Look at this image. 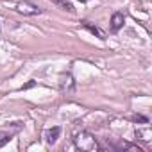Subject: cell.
I'll return each mask as SVG.
<instances>
[{"label":"cell","instance_id":"1","mask_svg":"<svg viewBox=\"0 0 152 152\" xmlns=\"http://www.w3.org/2000/svg\"><path fill=\"white\" fill-rule=\"evenodd\" d=\"M73 143H75V147H77L79 150H83V152H95V150H99L97 138L91 132H88V131L75 132L73 134Z\"/></svg>","mask_w":152,"mask_h":152},{"label":"cell","instance_id":"2","mask_svg":"<svg viewBox=\"0 0 152 152\" xmlns=\"http://www.w3.org/2000/svg\"><path fill=\"white\" fill-rule=\"evenodd\" d=\"M16 11L22 13V15H25V16H34V15H39L41 13V9L38 6H34L32 2H29V0H22V2H18Z\"/></svg>","mask_w":152,"mask_h":152},{"label":"cell","instance_id":"3","mask_svg":"<svg viewBox=\"0 0 152 152\" xmlns=\"http://www.w3.org/2000/svg\"><path fill=\"white\" fill-rule=\"evenodd\" d=\"M75 88V81L72 77V73H63L59 77V90L63 93H72Z\"/></svg>","mask_w":152,"mask_h":152},{"label":"cell","instance_id":"4","mask_svg":"<svg viewBox=\"0 0 152 152\" xmlns=\"http://www.w3.org/2000/svg\"><path fill=\"white\" fill-rule=\"evenodd\" d=\"M59 134H61V127H48V129H45V132H43V138H45V141L48 143V145H54L56 141H57V138H59Z\"/></svg>","mask_w":152,"mask_h":152},{"label":"cell","instance_id":"5","mask_svg":"<svg viewBox=\"0 0 152 152\" xmlns=\"http://www.w3.org/2000/svg\"><path fill=\"white\" fill-rule=\"evenodd\" d=\"M124 23H125V16H124L122 13H115V15L111 16V31H113V32H118V31L124 27Z\"/></svg>","mask_w":152,"mask_h":152},{"label":"cell","instance_id":"6","mask_svg":"<svg viewBox=\"0 0 152 152\" xmlns=\"http://www.w3.org/2000/svg\"><path fill=\"white\" fill-rule=\"evenodd\" d=\"M84 27L91 32V34H95L97 38H100V39H106V32L102 31V29H99L97 25H93V23H90V22H84Z\"/></svg>","mask_w":152,"mask_h":152},{"label":"cell","instance_id":"7","mask_svg":"<svg viewBox=\"0 0 152 152\" xmlns=\"http://www.w3.org/2000/svg\"><path fill=\"white\" fill-rule=\"evenodd\" d=\"M136 138L141 140V141H150L152 140V131L147 127V129H138L136 131Z\"/></svg>","mask_w":152,"mask_h":152},{"label":"cell","instance_id":"8","mask_svg":"<svg viewBox=\"0 0 152 152\" xmlns=\"http://www.w3.org/2000/svg\"><path fill=\"white\" fill-rule=\"evenodd\" d=\"M52 2H54L56 6H59L61 9L68 11V13H73V11H75V7L72 6V2H70V0H52Z\"/></svg>","mask_w":152,"mask_h":152},{"label":"cell","instance_id":"9","mask_svg":"<svg viewBox=\"0 0 152 152\" xmlns=\"http://www.w3.org/2000/svg\"><path fill=\"white\" fill-rule=\"evenodd\" d=\"M11 138H13V134H11V132H4V131H0V147H4L6 143H9V141H11Z\"/></svg>","mask_w":152,"mask_h":152},{"label":"cell","instance_id":"10","mask_svg":"<svg viewBox=\"0 0 152 152\" xmlns=\"http://www.w3.org/2000/svg\"><path fill=\"white\" fill-rule=\"evenodd\" d=\"M120 148H125V150H129V152H143L140 147H136V145H131V143H120Z\"/></svg>","mask_w":152,"mask_h":152},{"label":"cell","instance_id":"11","mask_svg":"<svg viewBox=\"0 0 152 152\" xmlns=\"http://www.w3.org/2000/svg\"><path fill=\"white\" fill-rule=\"evenodd\" d=\"M134 122H145V124H147L148 120H147L145 116H141V115H138V116H134Z\"/></svg>","mask_w":152,"mask_h":152},{"label":"cell","instance_id":"12","mask_svg":"<svg viewBox=\"0 0 152 152\" xmlns=\"http://www.w3.org/2000/svg\"><path fill=\"white\" fill-rule=\"evenodd\" d=\"M79 2H88V0H79Z\"/></svg>","mask_w":152,"mask_h":152}]
</instances>
